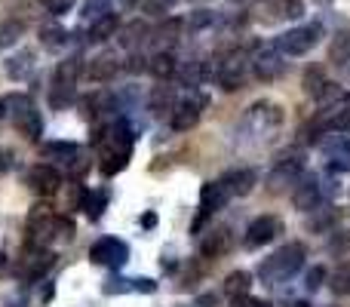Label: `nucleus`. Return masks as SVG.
<instances>
[{"label":"nucleus","instance_id":"473e14b6","mask_svg":"<svg viewBox=\"0 0 350 307\" xmlns=\"http://www.w3.org/2000/svg\"><path fill=\"white\" fill-rule=\"evenodd\" d=\"M105 206H108V191H96V193H86V203L83 209L90 212V218H98L105 212Z\"/></svg>","mask_w":350,"mask_h":307},{"label":"nucleus","instance_id":"423d86ee","mask_svg":"<svg viewBox=\"0 0 350 307\" xmlns=\"http://www.w3.org/2000/svg\"><path fill=\"white\" fill-rule=\"evenodd\" d=\"M90 258L96 261V265H105V267H123L129 258V249L123 240H114V237H105V240H98L96 246L90 249Z\"/></svg>","mask_w":350,"mask_h":307},{"label":"nucleus","instance_id":"ea45409f","mask_svg":"<svg viewBox=\"0 0 350 307\" xmlns=\"http://www.w3.org/2000/svg\"><path fill=\"white\" fill-rule=\"evenodd\" d=\"M12 163H16V151L12 148H0V175L10 172Z\"/></svg>","mask_w":350,"mask_h":307},{"label":"nucleus","instance_id":"58836bf2","mask_svg":"<svg viewBox=\"0 0 350 307\" xmlns=\"http://www.w3.org/2000/svg\"><path fill=\"white\" fill-rule=\"evenodd\" d=\"M280 16H289V18H298L304 12V3L301 0H280Z\"/></svg>","mask_w":350,"mask_h":307},{"label":"nucleus","instance_id":"a878e982","mask_svg":"<svg viewBox=\"0 0 350 307\" xmlns=\"http://www.w3.org/2000/svg\"><path fill=\"white\" fill-rule=\"evenodd\" d=\"M249 283H252V273H249V271H234L228 280H224V292H228L230 298L246 295V292H249Z\"/></svg>","mask_w":350,"mask_h":307},{"label":"nucleus","instance_id":"bb28decb","mask_svg":"<svg viewBox=\"0 0 350 307\" xmlns=\"http://www.w3.org/2000/svg\"><path fill=\"white\" fill-rule=\"evenodd\" d=\"M326 86H329V83H326V77H323L320 68H308V71H304V92H308V96L320 98Z\"/></svg>","mask_w":350,"mask_h":307},{"label":"nucleus","instance_id":"393cba45","mask_svg":"<svg viewBox=\"0 0 350 307\" xmlns=\"http://www.w3.org/2000/svg\"><path fill=\"white\" fill-rule=\"evenodd\" d=\"M175 68H178V65H175V55H172V53H166V49H163V53H157V55L151 59L148 71H151L154 77L166 80V77H172V74H175Z\"/></svg>","mask_w":350,"mask_h":307},{"label":"nucleus","instance_id":"a211bd4d","mask_svg":"<svg viewBox=\"0 0 350 307\" xmlns=\"http://www.w3.org/2000/svg\"><path fill=\"white\" fill-rule=\"evenodd\" d=\"M86 74H90V80H96V83H108L117 74V59L114 55H96V59L90 62V68H86Z\"/></svg>","mask_w":350,"mask_h":307},{"label":"nucleus","instance_id":"c03bdc74","mask_svg":"<svg viewBox=\"0 0 350 307\" xmlns=\"http://www.w3.org/2000/svg\"><path fill=\"white\" fill-rule=\"evenodd\" d=\"M172 6H175V0H148V10H154V12H166Z\"/></svg>","mask_w":350,"mask_h":307},{"label":"nucleus","instance_id":"5701e85b","mask_svg":"<svg viewBox=\"0 0 350 307\" xmlns=\"http://www.w3.org/2000/svg\"><path fill=\"white\" fill-rule=\"evenodd\" d=\"M117 28H120V18H117L114 12H108V16H102L98 22H92V25H90V40H92V43L108 40V37H114V34H117Z\"/></svg>","mask_w":350,"mask_h":307},{"label":"nucleus","instance_id":"a18cd8bd","mask_svg":"<svg viewBox=\"0 0 350 307\" xmlns=\"http://www.w3.org/2000/svg\"><path fill=\"white\" fill-rule=\"evenodd\" d=\"M338 68H341V77L350 80V55H347V59H341V62H338Z\"/></svg>","mask_w":350,"mask_h":307},{"label":"nucleus","instance_id":"8fccbe9b","mask_svg":"<svg viewBox=\"0 0 350 307\" xmlns=\"http://www.w3.org/2000/svg\"><path fill=\"white\" fill-rule=\"evenodd\" d=\"M3 267H6V255L0 252V271H3Z\"/></svg>","mask_w":350,"mask_h":307},{"label":"nucleus","instance_id":"49530a36","mask_svg":"<svg viewBox=\"0 0 350 307\" xmlns=\"http://www.w3.org/2000/svg\"><path fill=\"white\" fill-rule=\"evenodd\" d=\"M142 68H148L145 59H139V55H135V59H129V71H142Z\"/></svg>","mask_w":350,"mask_h":307},{"label":"nucleus","instance_id":"09e8293b","mask_svg":"<svg viewBox=\"0 0 350 307\" xmlns=\"http://www.w3.org/2000/svg\"><path fill=\"white\" fill-rule=\"evenodd\" d=\"M212 304H215V295H203V298H200V307H212Z\"/></svg>","mask_w":350,"mask_h":307},{"label":"nucleus","instance_id":"412c9836","mask_svg":"<svg viewBox=\"0 0 350 307\" xmlns=\"http://www.w3.org/2000/svg\"><path fill=\"white\" fill-rule=\"evenodd\" d=\"M298 172H301V157H286L283 163L277 166V172L271 175V185H273V191H280L283 185H289V181H295L298 178Z\"/></svg>","mask_w":350,"mask_h":307},{"label":"nucleus","instance_id":"72a5a7b5","mask_svg":"<svg viewBox=\"0 0 350 307\" xmlns=\"http://www.w3.org/2000/svg\"><path fill=\"white\" fill-rule=\"evenodd\" d=\"M22 34H25V25L22 22H16V18H12V22H3V25H0V46L16 43Z\"/></svg>","mask_w":350,"mask_h":307},{"label":"nucleus","instance_id":"a19ab883","mask_svg":"<svg viewBox=\"0 0 350 307\" xmlns=\"http://www.w3.org/2000/svg\"><path fill=\"white\" fill-rule=\"evenodd\" d=\"M329 249H332V252H338V255H345L350 249V234H347V230H341V237H335Z\"/></svg>","mask_w":350,"mask_h":307},{"label":"nucleus","instance_id":"ddd939ff","mask_svg":"<svg viewBox=\"0 0 350 307\" xmlns=\"http://www.w3.org/2000/svg\"><path fill=\"white\" fill-rule=\"evenodd\" d=\"M292 203H295V209H301V212L317 209V206H320V185H317V178L298 181V187L292 191Z\"/></svg>","mask_w":350,"mask_h":307},{"label":"nucleus","instance_id":"9b49d317","mask_svg":"<svg viewBox=\"0 0 350 307\" xmlns=\"http://www.w3.org/2000/svg\"><path fill=\"white\" fill-rule=\"evenodd\" d=\"M218 83H221V90H240L243 83V74H246V62H243V55H228V59L218 65Z\"/></svg>","mask_w":350,"mask_h":307},{"label":"nucleus","instance_id":"f704fd0d","mask_svg":"<svg viewBox=\"0 0 350 307\" xmlns=\"http://www.w3.org/2000/svg\"><path fill=\"white\" fill-rule=\"evenodd\" d=\"M332 292L335 295H350V265H341L332 277Z\"/></svg>","mask_w":350,"mask_h":307},{"label":"nucleus","instance_id":"c85d7f7f","mask_svg":"<svg viewBox=\"0 0 350 307\" xmlns=\"http://www.w3.org/2000/svg\"><path fill=\"white\" fill-rule=\"evenodd\" d=\"M178 34H181V22L178 18H170V22H163L157 31H154V40L163 43V46H170V43L178 40Z\"/></svg>","mask_w":350,"mask_h":307},{"label":"nucleus","instance_id":"b1692460","mask_svg":"<svg viewBox=\"0 0 350 307\" xmlns=\"http://www.w3.org/2000/svg\"><path fill=\"white\" fill-rule=\"evenodd\" d=\"M77 145H71V142H49V145H43V157L46 160H59V163H68L71 166L74 160H77Z\"/></svg>","mask_w":350,"mask_h":307},{"label":"nucleus","instance_id":"c756f323","mask_svg":"<svg viewBox=\"0 0 350 307\" xmlns=\"http://www.w3.org/2000/svg\"><path fill=\"white\" fill-rule=\"evenodd\" d=\"M108 12H111V0H86L80 16H83L86 22L92 25V22H98L102 16H108Z\"/></svg>","mask_w":350,"mask_h":307},{"label":"nucleus","instance_id":"4468645a","mask_svg":"<svg viewBox=\"0 0 350 307\" xmlns=\"http://www.w3.org/2000/svg\"><path fill=\"white\" fill-rule=\"evenodd\" d=\"M221 185L230 197H246V193L255 187V172L252 169H234V172H228L221 178Z\"/></svg>","mask_w":350,"mask_h":307},{"label":"nucleus","instance_id":"2eb2a0df","mask_svg":"<svg viewBox=\"0 0 350 307\" xmlns=\"http://www.w3.org/2000/svg\"><path fill=\"white\" fill-rule=\"evenodd\" d=\"M230 249V230L228 228H215L206 234L203 246H200V252L206 255V258H218V255H224Z\"/></svg>","mask_w":350,"mask_h":307},{"label":"nucleus","instance_id":"c9c22d12","mask_svg":"<svg viewBox=\"0 0 350 307\" xmlns=\"http://www.w3.org/2000/svg\"><path fill=\"white\" fill-rule=\"evenodd\" d=\"M43 10L53 12V16H65V12L74 10V0H40Z\"/></svg>","mask_w":350,"mask_h":307},{"label":"nucleus","instance_id":"7ed1b4c3","mask_svg":"<svg viewBox=\"0 0 350 307\" xmlns=\"http://www.w3.org/2000/svg\"><path fill=\"white\" fill-rule=\"evenodd\" d=\"M3 108H6V114H10L12 126H16L25 139L34 142L37 135H40L43 123H40V114H37L34 102H31V96H25V92H12L10 98H3Z\"/></svg>","mask_w":350,"mask_h":307},{"label":"nucleus","instance_id":"e433bc0d","mask_svg":"<svg viewBox=\"0 0 350 307\" xmlns=\"http://www.w3.org/2000/svg\"><path fill=\"white\" fill-rule=\"evenodd\" d=\"M323 280H326V267L317 265V267H310V271H308V277H304V286H308L310 292H317L323 286Z\"/></svg>","mask_w":350,"mask_h":307},{"label":"nucleus","instance_id":"39448f33","mask_svg":"<svg viewBox=\"0 0 350 307\" xmlns=\"http://www.w3.org/2000/svg\"><path fill=\"white\" fill-rule=\"evenodd\" d=\"M80 71H83V62H80L77 55L59 62V68H55V96H53V105H65L68 102V96H71L74 86H77Z\"/></svg>","mask_w":350,"mask_h":307},{"label":"nucleus","instance_id":"4c0bfd02","mask_svg":"<svg viewBox=\"0 0 350 307\" xmlns=\"http://www.w3.org/2000/svg\"><path fill=\"white\" fill-rule=\"evenodd\" d=\"M212 22H215V16H212L209 10H197V12L191 16V22H187V25H191L193 31H200V28H209Z\"/></svg>","mask_w":350,"mask_h":307},{"label":"nucleus","instance_id":"9d476101","mask_svg":"<svg viewBox=\"0 0 350 307\" xmlns=\"http://www.w3.org/2000/svg\"><path fill=\"white\" fill-rule=\"evenodd\" d=\"M28 185L34 187L40 197H53V193L62 187V175L55 172L53 166H46V163H43V166H34L28 172Z\"/></svg>","mask_w":350,"mask_h":307},{"label":"nucleus","instance_id":"3c124183","mask_svg":"<svg viewBox=\"0 0 350 307\" xmlns=\"http://www.w3.org/2000/svg\"><path fill=\"white\" fill-rule=\"evenodd\" d=\"M6 114V108H3V102H0V117H3Z\"/></svg>","mask_w":350,"mask_h":307},{"label":"nucleus","instance_id":"f03ea898","mask_svg":"<svg viewBox=\"0 0 350 307\" xmlns=\"http://www.w3.org/2000/svg\"><path fill=\"white\" fill-rule=\"evenodd\" d=\"M59 230H65V237H71L74 228H71V222H65L62 215L49 212V206H40L28 222V240L34 249H46L49 243L59 237Z\"/></svg>","mask_w":350,"mask_h":307},{"label":"nucleus","instance_id":"de8ad7c7","mask_svg":"<svg viewBox=\"0 0 350 307\" xmlns=\"http://www.w3.org/2000/svg\"><path fill=\"white\" fill-rule=\"evenodd\" d=\"M142 224H145V228H154V224H157V215H154V212H148V215L142 218Z\"/></svg>","mask_w":350,"mask_h":307},{"label":"nucleus","instance_id":"79ce46f5","mask_svg":"<svg viewBox=\"0 0 350 307\" xmlns=\"http://www.w3.org/2000/svg\"><path fill=\"white\" fill-rule=\"evenodd\" d=\"M154 289H157V283H154V280H148V277L133 280V292H154Z\"/></svg>","mask_w":350,"mask_h":307},{"label":"nucleus","instance_id":"6e6552de","mask_svg":"<svg viewBox=\"0 0 350 307\" xmlns=\"http://www.w3.org/2000/svg\"><path fill=\"white\" fill-rule=\"evenodd\" d=\"M277 234H283V222H280L277 215H261L246 228V246H252V249L265 246V243H271Z\"/></svg>","mask_w":350,"mask_h":307},{"label":"nucleus","instance_id":"dca6fc26","mask_svg":"<svg viewBox=\"0 0 350 307\" xmlns=\"http://www.w3.org/2000/svg\"><path fill=\"white\" fill-rule=\"evenodd\" d=\"M230 193L224 191L221 181H209V185H203V191H200V203H203V212L209 215V212L221 209L224 203H228Z\"/></svg>","mask_w":350,"mask_h":307},{"label":"nucleus","instance_id":"20e7f679","mask_svg":"<svg viewBox=\"0 0 350 307\" xmlns=\"http://www.w3.org/2000/svg\"><path fill=\"white\" fill-rule=\"evenodd\" d=\"M320 37H323V25L310 22V25H301V28L286 31L283 37H277L273 46H277L283 55H304V53H310V49L320 43Z\"/></svg>","mask_w":350,"mask_h":307},{"label":"nucleus","instance_id":"7c9ffc66","mask_svg":"<svg viewBox=\"0 0 350 307\" xmlns=\"http://www.w3.org/2000/svg\"><path fill=\"white\" fill-rule=\"evenodd\" d=\"M323 151L329 157H341V160H350V142L345 135H332V139L323 142Z\"/></svg>","mask_w":350,"mask_h":307},{"label":"nucleus","instance_id":"37998d69","mask_svg":"<svg viewBox=\"0 0 350 307\" xmlns=\"http://www.w3.org/2000/svg\"><path fill=\"white\" fill-rule=\"evenodd\" d=\"M230 307H265V304H261L258 298H252V295L246 292V295H237V298H234V304H230Z\"/></svg>","mask_w":350,"mask_h":307},{"label":"nucleus","instance_id":"0eeeda50","mask_svg":"<svg viewBox=\"0 0 350 307\" xmlns=\"http://www.w3.org/2000/svg\"><path fill=\"white\" fill-rule=\"evenodd\" d=\"M203 108H206V98L203 96H193V98H185V102H175V108H172V129H175V133H187V129H193Z\"/></svg>","mask_w":350,"mask_h":307},{"label":"nucleus","instance_id":"603ef678","mask_svg":"<svg viewBox=\"0 0 350 307\" xmlns=\"http://www.w3.org/2000/svg\"><path fill=\"white\" fill-rule=\"evenodd\" d=\"M292 307H308V304H304V302H295V304H292Z\"/></svg>","mask_w":350,"mask_h":307},{"label":"nucleus","instance_id":"6ab92c4d","mask_svg":"<svg viewBox=\"0 0 350 307\" xmlns=\"http://www.w3.org/2000/svg\"><path fill=\"white\" fill-rule=\"evenodd\" d=\"M148 108H151V114H157V117L172 114V108H175V92H172V86H154L151 98H148Z\"/></svg>","mask_w":350,"mask_h":307},{"label":"nucleus","instance_id":"4be33fe9","mask_svg":"<svg viewBox=\"0 0 350 307\" xmlns=\"http://www.w3.org/2000/svg\"><path fill=\"white\" fill-rule=\"evenodd\" d=\"M129 154H133V148H111L108 145V151H105V157H102V172L105 175H117L120 169H126Z\"/></svg>","mask_w":350,"mask_h":307},{"label":"nucleus","instance_id":"1a4fd4ad","mask_svg":"<svg viewBox=\"0 0 350 307\" xmlns=\"http://www.w3.org/2000/svg\"><path fill=\"white\" fill-rule=\"evenodd\" d=\"M255 74H258L261 80H277L280 74L286 71V55L280 53L277 46H265L258 55H255Z\"/></svg>","mask_w":350,"mask_h":307},{"label":"nucleus","instance_id":"aec40b11","mask_svg":"<svg viewBox=\"0 0 350 307\" xmlns=\"http://www.w3.org/2000/svg\"><path fill=\"white\" fill-rule=\"evenodd\" d=\"M148 34H151V28H148L142 18H135V22H129L126 28L120 31V46L123 49H139L142 43L148 40Z\"/></svg>","mask_w":350,"mask_h":307},{"label":"nucleus","instance_id":"f3484780","mask_svg":"<svg viewBox=\"0 0 350 307\" xmlns=\"http://www.w3.org/2000/svg\"><path fill=\"white\" fill-rule=\"evenodd\" d=\"M31 71H34V53H31V49H18V53L10 55V62H6V74H10L12 80L31 77Z\"/></svg>","mask_w":350,"mask_h":307},{"label":"nucleus","instance_id":"cd10ccee","mask_svg":"<svg viewBox=\"0 0 350 307\" xmlns=\"http://www.w3.org/2000/svg\"><path fill=\"white\" fill-rule=\"evenodd\" d=\"M40 37H43V46L46 49H59L68 43V31L59 28V25H46V28H40Z\"/></svg>","mask_w":350,"mask_h":307},{"label":"nucleus","instance_id":"f8f14e48","mask_svg":"<svg viewBox=\"0 0 350 307\" xmlns=\"http://www.w3.org/2000/svg\"><path fill=\"white\" fill-rule=\"evenodd\" d=\"M49 267H53V255H49V252H43V249H40V252H34V255H31V252L25 255V258L18 261V267H16V271H18V277H22V280H28V283H34V280H40L43 273L49 271Z\"/></svg>","mask_w":350,"mask_h":307},{"label":"nucleus","instance_id":"2f4dec72","mask_svg":"<svg viewBox=\"0 0 350 307\" xmlns=\"http://www.w3.org/2000/svg\"><path fill=\"white\" fill-rule=\"evenodd\" d=\"M206 65L203 62H187L185 68H181V83H191V86H197L200 80H206Z\"/></svg>","mask_w":350,"mask_h":307},{"label":"nucleus","instance_id":"f257e3e1","mask_svg":"<svg viewBox=\"0 0 350 307\" xmlns=\"http://www.w3.org/2000/svg\"><path fill=\"white\" fill-rule=\"evenodd\" d=\"M301 265H304V246L301 243H289V246L277 249L271 258L261 261L258 273L265 283H283V280H289Z\"/></svg>","mask_w":350,"mask_h":307}]
</instances>
